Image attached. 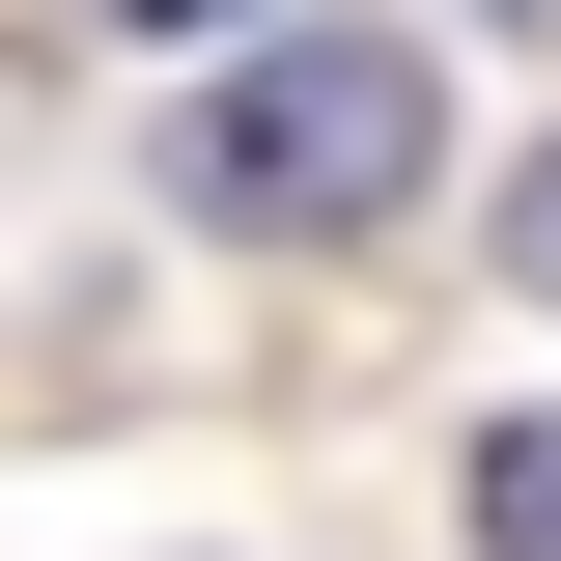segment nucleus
Returning a JSON list of instances; mask_svg holds the SVG:
<instances>
[{
    "label": "nucleus",
    "instance_id": "obj_5",
    "mask_svg": "<svg viewBox=\"0 0 561 561\" xmlns=\"http://www.w3.org/2000/svg\"><path fill=\"white\" fill-rule=\"evenodd\" d=\"M534 28H561V0H534Z\"/></svg>",
    "mask_w": 561,
    "mask_h": 561
},
{
    "label": "nucleus",
    "instance_id": "obj_4",
    "mask_svg": "<svg viewBox=\"0 0 561 561\" xmlns=\"http://www.w3.org/2000/svg\"><path fill=\"white\" fill-rule=\"evenodd\" d=\"M84 28H253V0H84Z\"/></svg>",
    "mask_w": 561,
    "mask_h": 561
},
{
    "label": "nucleus",
    "instance_id": "obj_3",
    "mask_svg": "<svg viewBox=\"0 0 561 561\" xmlns=\"http://www.w3.org/2000/svg\"><path fill=\"white\" fill-rule=\"evenodd\" d=\"M505 280H534V309H561V140H534V197H505Z\"/></svg>",
    "mask_w": 561,
    "mask_h": 561
},
{
    "label": "nucleus",
    "instance_id": "obj_1",
    "mask_svg": "<svg viewBox=\"0 0 561 561\" xmlns=\"http://www.w3.org/2000/svg\"><path fill=\"white\" fill-rule=\"evenodd\" d=\"M421 169H449V84H421L393 28H280L197 113V225H253V253H365Z\"/></svg>",
    "mask_w": 561,
    "mask_h": 561
},
{
    "label": "nucleus",
    "instance_id": "obj_2",
    "mask_svg": "<svg viewBox=\"0 0 561 561\" xmlns=\"http://www.w3.org/2000/svg\"><path fill=\"white\" fill-rule=\"evenodd\" d=\"M478 561H561V421H505V449H478Z\"/></svg>",
    "mask_w": 561,
    "mask_h": 561
}]
</instances>
